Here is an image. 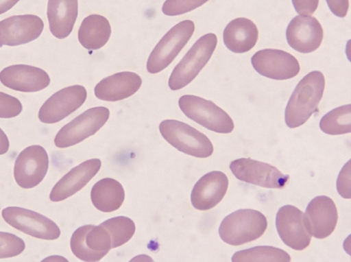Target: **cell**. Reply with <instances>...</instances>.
<instances>
[{"label": "cell", "instance_id": "cell-1", "mask_svg": "<svg viewBox=\"0 0 351 262\" xmlns=\"http://www.w3.org/2000/svg\"><path fill=\"white\" fill-rule=\"evenodd\" d=\"M324 87L325 78L319 71L308 73L298 82L285 108V119L289 128L302 126L317 110Z\"/></svg>", "mask_w": 351, "mask_h": 262}, {"label": "cell", "instance_id": "cell-2", "mask_svg": "<svg viewBox=\"0 0 351 262\" xmlns=\"http://www.w3.org/2000/svg\"><path fill=\"white\" fill-rule=\"evenodd\" d=\"M267 227L266 217L260 211L239 209L227 215L221 222V239L231 246H240L261 237Z\"/></svg>", "mask_w": 351, "mask_h": 262}, {"label": "cell", "instance_id": "cell-3", "mask_svg": "<svg viewBox=\"0 0 351 262\" xmlns=\"http://www.w3.org/2000/svg\"><path fill=\"white\" fill-rule=\"evenodd\" d=\"M217 44L213 33L201 36L173 69L168 81L170 89L177 91L191 82L211 58Z\"/></svg>", "mask_w": 351, "mask_h": 262}, {"label": "cell", "instance_id": "cell-4", "mask_svg": "<svg viewBox=\"0 0 351 262\" xmlns=\"http://www.w3.org/2000/svg\"><path fill=\"white\" fill-rule=\"evenodd\" d=\"M162 137L178 150L197 158L212 155L213 145L210 139L192 126L174 119H166L159 125Z\"/></svg>", "mask_w": 351, "mask_h": 262}, {"label": "cell", "instance_id": "cell-5", "mask_svg": "<svg viewBox=\"0 0 351 262\" xmlns=\"http://www.w3.org/2000/svg\"><path fill=\"white\" fill-rule=\"evenodd\" d=\"M178 105L187 117L209 130L227 134L234 129V122L228 114L210 100L184 95L180 97Z\"/></svg>", "mask_w": 351, "mask_h": 262}, {"label": "cell", "instance_id": "cell-6", "mask_svg": "<svg viewBox=\"0 0 351 262\" xmlns=\"http://www.w3.org/2000/svg\"><path fill=\"white\" fill-rule=\"evenodd\" d=\"M195 24L191 20L182 21L171 27L159 40L147 61V70L156 73L167 68L191 38Z\"/></svg>", "mask_w": 351, "mask_h": 262}, {"label": "cell", "instance_id": "cell-7", "mask_svg": "<svg viewBox=\"0 0 351 262\" xmlns=\"http://www.w3.org/2000/svg\"><path fill=\"white\" fill-rule=\"evenodd\" d=\"M109 109L93 107L83 112L64 125L56 134L54 143L59 148L74 145L95 134L108 121Z\"/></svg>", "mask_w": 351, "mask_h": 262}, {"label": "cell", "instance_id": "cell-8", "mask_svg": "<svg viewBox=\"0 0 351 262\" xmlns=\"http://www.w3.org/2000/svg\"><path fill=\"white\" fill-rule=\"evenodd\" d=\"M1 215L9 225L34 237L54 240L60 235V230L53 221L34 211L8 206L2 210Z\"/></svg>", "mask_w": 351, "mask_h": 262}, {"label": "cell", "instance_id": "cell-9", "mask_svg": "<svg viewBox=\"0 0 351 262\" xmlns=\"http://www.w3.org/2000/svg\"><path fill=\"white\" fill-rule=\"evenodd\" d=\"M230 169L241 181L269 189H282L289 179L276 167L250 158H241L232 161Z\"/></svg>", "mask_w": 351, "mask_h": 262}, {"label": "cell", "instance_id": "cell-10", "mask_svg": "<svg viewBox=\"0 0 351 262\" xmlns=\"http://www.w3.org/2000/svg\"><path fill=\"white\" fill-rule=\"evenodd\" d=\"M70 246L76 257L84 261H99L112 248L108 232L101 224L84 225L73 233Z\"/></svg>", "mask_w": 351, "mask_h": 262}, {"label": "cell", "instance_id": "cell-11", "mask_svg": "<svg viewBox=\"0 0 351 262\" xmlns=\"http://www.w3.org/2000/svg\"><path fill=\"white\" fill-rule=\"evenodd\" d=\"M277 232L285 245L295 250L306 248L311 240L307 219L302 211L293 205L279 209L276 217Z\"/></svg>", "mask_w": 351, "mask_h": 262}, {"label": "cell", "instance_id": "cell-12", "mask_svg": "<svg viewBox=\"0 0 351 262\" xmlns=\"http://www.w3.org/2000/svg\"><path fill=\"white\" fill-rule=\"evenodd\" d=\"M49 167V156L43 147L33 145L22 150L16 158L14 177L23 189L37 186L45 178Z\"/></svg>", "mask_w": 351, "mask_h": 262}, {"label": "cell", "instance_id": "cell-13", "mask_svg": "<svg viewBox=\"0 0 351 262\" xmlns=\"http://www.w3.org/2000/svg\"><path fill=\"white\" fill-rule=\"evenodd\" d=\"M251 62L259 74L277 80L291 79L296 76L300 70L296 58L280 49L259 50L253 55Z\"/></svg>", "mask_w": 351, "mask_h": 262}, {"label": "cell", "instance_id": "cell-14", "mask_svg": "<svg viewBox=\"0 0 351 262\" xmlns=\"http://www.w3.org/2000/svg\"><path fill=\"white\" fill-rule=\"evenodd\" d=\"M87 91L82 85H73L57 91L47 99L38 112L45 123H57L78 109L85 102Z\"/></svg>", "mask_w": 351, "mask_h": 262}, {"label": "cell", "instance_id": "cell-15", "mask_svg": "<svg viewBox=\"0 0 351 262\" xmlns=\"http://www.w3.org/2000/svg\"><path fill=\"white\" fill-rule=\"evenodd\" d=\"M44 28L43 20L34 14L15 15L0 21V47L17 46L38 38Z\"/></svg>", "mask_w": 351, "mask_h": 262}, {"label": "cell", "instance_id": "cell-16", "mask_svg": "<svg viewBox=\"0 0 351 262\" xmlns=\"http://www.w3.org/2000/svg\"><path fill=\"white\" fill-rule=\"evenodd\" d=\"M324 36L322 27L318 20L308 15H298L289 22L286 38L289 46L295 51L307 53L320 46Z\"/></svg>", "mask_w": 351, "mask_h": 262}, {"label": "cell", "instance_id": "cell-17", "mask_svg": "<svg viewBox=\"0 0 351 262\" xmlns=\"http://www.w3.org/2000/svg\"><path fill=\"white\" fill-rule=\"evenodd\" d=\"M0 82L10 89L31 93L41 91L48 86L50 78L40 68L27 64H14L1 70Z\"/></svg>", "mask_w": 351, "mask_h": 262}, {"label": "cell", "instance_id": "cell-18", "mask_svg": "<svg viewBox=\"0 0 351 262\" xmlns=\"http://www.w3.org/2000/svg\"><path fill=\"white\" fill-rule=\"evenodd\" d=\"M305 215L311 233L317 239H324L335 230L338 213L334 201L326 195H318L308 204Z\"/></svg>", "mask_w": 351, "mask_h": 262}, {"label": "cell", "instance_id": "cell-19", "mask_svg": "<svg viewBox=\"0 0 351 262\" xmlns=\"http://www.w3.org/2000/svg\"><path fill=\"white\" fill-rule=\"evenodd\" d=\"M228 187L227 176L220 171H213L201 177L194 185L191 201L193 206L201 211L209 210L219 203Z\"/></svg>", "mask_w": 351, "mask_h": 262}, {"label": "cell", "instance_id": "cell-20", "mask_svg": "<svg viewBox=\"0 0 351 262\" xmlns=\"http://www.w3.org/2000/svg\"><path fill=\"white\" fill-rule=\"evenodd\" d=\"M98 158L86 160L73 167L54 185L49 194L52 202L62 201L82 189L99 171Z\"/></svg>", "mask_w": 351, "mask_h": 262}, {"label": "cell", "instance_id": "cell-21", "mask_svg": "<svg viewBox=\"0 0 351 262\" xmlns=\"http://www.w3.org/2000/svg\"><path fill=\"white\" fill-rule=\"evenodd\" d=\"M141 78L136 73L122 71L102 79L94 88L96 97L108 102H117L128 98L138 91Z\"/></svg>", "mask_w": 351, "mask_h": 262}, {"label": "cell", "instance_id": "cell-22", "mask_svg": "<svg viewBox=\"0 0 351 262\" xmlns=\"http://www.w3.org/2000/svg\"><path fill=\"white\" fill-rule=\"evenodd\" d=\"M78 14L77 0H48L47 16L51 33L59 39L72 32Z\"/></svg>", "mask_w": 351, "mask_h": 262}, {"label": "cell", "instance_id": "cell-23", "mask_svg": "<svg viewBox=\"0 0 351 262\" xmlns=\"http://www.w3.org/2000/svg\"><path fill=\"white\" fill-rule=\"evenodd\" d=\"M258 37V31L255 23L243 17L237 18L229 22L223 33L226 47L237 53L252 49L255 46Z\"/></svg>", "mask_w": 351, "mask_h": 262}, {"label": "cell", "instance_id": "cell-24", "mask_svg": "<svg viewBox=\"0 0 351 262\" xmlns=\"http://www.w3.org/2000/svg\"><path fill=\"white\" fill-rule=\"evenodd\" d=\"M111 35L108 20L99 14H90L84 19L78 29V40L88 50H97L104 47Z\"/></svg>", "mask_w": 351, "mask_h": 262}, {"label": "cell", "instance_id": "cell-25", "mask_svg": "<svg viewBox=\"0 0 351 262\" xmlns=\"http://www.w3.org/2000/svg\"><path fill=\"white\" fill-rule=\"evenodd\" d=\"M125 198L123 186L117 180L106 178L92 187L90 199L94 206L102 212H112L122 205Z\"/></svg>", "mask_w": 351, "mask_h": 262}, {"label": "cell", "instance_id": "cell-26", "mask_svg": "<svg viewBox=\"0 0 351 262\" xmlns=\"http://www.w3.org/2000/svg\"><path fill=\"white\" fill-rule=\"evenodd\" d=\"M290 255L285 250L273 246H256L236 252L233 262H289Z\"/></svg>", "mask_w": 351, "mask_h": 262}, {"label": "cell", "instance_id": "cell-27", "mask_svg": "<svg viewBox=\"0 0 351 262\" xmlns=\"http://www.w3.org/2000/svg\"><path fill=\"white\" fill-rule=\"evenodd\" d=\"M320 129L326 134L339 135L351 132V105L339 106L324 115L319 122Z\"/></svg>", "mask_w": 351, "mask_h": 262}, {"label": "cell", "instance_id": "cell-28", "mask_svg": "<svg viewBox=\"0 0 351 262\" xmlns=\"http://www.w3.org/2000/svg\"><path fill=\"white\" fill-rule=\"evenodd\" d=\"M111 238V248L119 247L128 242L135 232L134 222L125 216L108 219L101 224Z\"/></svg>", "mask_w": 351, "mask_h": 262}, {"label": "cell", "instance_id": "cell-29", "mask_svg": "<svg viewBox=\"0 0 351 262\" xmlns=\"http://www.w3.org/2000/svg\"><path fill=\"white\" fill-rule=\"evenodd\" d=\"M24 241L14 234L0 231V259L16 257L25 250Z\"/></svg>", "mask_w": 351, "mask_h": 262}, {"label": "cell", "instance_id": "cell-30", "mask_svg": "<svg viewBox=\"0 0 351 262\" xmlns=\"http://www.w3.org/2000/svg\"><path fill=\"white\" fill-rule=\"evenodd\" d=\"M208 0H166L162 12L167 16H177L192 11Z\"/></svg>", "mask_w": 351, "mask_h": 262}, {"label": "cell", "instance_id": "cell-31", "mask_svg": "<svg viewBox=\"0 0 351 262\" xmlns=\"http://www.w3.org/2000/svg\"><path fill=\"white\" fill-rule=\"evenodd\" d=\"M23 110L21 102L15 97L0 92V118L16 117Z\"/></svg>", "mask_w": 351, "mask_h": 262}, {"label": "cell", "instance_id": "cell-32", "mask_svg": "<svg viewBox=\"0 0 351 262\" xmlns=\"http://www.w3.org/2000/svg\"><path fill=\"white\" fill-rule=\"evenodd\" d=\"M350 160H348L339 172L337 181V189L343 198H350Z\"/></svg>", "mask_w": 351, "mask_h": 262}, {"label": "cell", "instance_id": "cell-33", "mask_svg": "<svg viewBox=\"0 0 351 262\" xmlns=\"http://www.w3.org/2000/svg\"><path fill=\"white\" fill-rule=\"evenodd\" d=\"M292 3L300 15H310L317 10L319 0H292Z\"/></svg>", "mask_w": 351, "mask_h": 262}, {"label": "cell", "instance_id": "cell-34", "mask_svg": "<svg viewBox=\"0 0 351 262\" xmlns=\"http://www.w3.org/2000/svg\"><path fill=\"white\" fill-rule=\"evenodd\" d=\"M330 11L335 16L343 18L346 16L349 8L348 0H326Z\"/></svg>", "mask_w": 351, "mask_h": 262}, {"label": "cell", "instance_id": "cell-35", "mask_svg": "<svg viewBox=\"0 0 351 262\" xmlns=\"http://www.w3.org/2000/svg\"><path fill=\"white\" fill-rule=\"evenodd\" d=\"M9 140L5 133L0 128V155L5 154L9 149Z\"/></svg>", "mask_w": 351, "mask_h": 262}, {"label": "cell", "instance_id": "cell-36", "mask_svg": "<svg viewBox=\"0 0 351 262\" xmlns=\"http://www.w3.org/2000/svg\"><path fill=\"white\" fill-rule=\"evenodd\" d=\"M19 0H0V14L11 9Z\"/></svg>", "mask_w": 351, "mask_h": 262}]
</instances>
